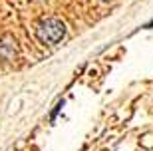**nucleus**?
Wrapping results in <instances>:
<instances>
[{
    "label": "nucleus",
    "instance_id": "1",
    "mask_svg": "<svg viewBox=\"0 0 153 151\" xmlns=\"http://www.w3.org/2000/svg\"><path fill=\"white\" fill-rule=\"evenodd\" d=\"M66 36V26H64L62 20L58 18H48V20H42L36 28V38L42 42V44L54 46L58 44L60 40Z\"/></svg>",
    "mask_w": 153,
    "mask_h": 151
}]
</instances>
